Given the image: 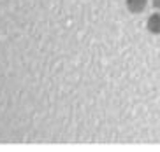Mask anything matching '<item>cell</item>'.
Masks as SVG:
<instances>
[{"label": "cell", "instance_id": "1", "mask_svg": "<svg viewBox=\"0 0 160 152\" xmlns=\"http://www.w3.org/2000/svg\"><path fill=\"white\" fill-rule=\"evenodd\" d=\"M150 4V0H125V7L132 14H142Z\"/></svg>", "mask_w": 160, "mask_h": 152}, {"label": "cell", "instance_id": "2", "mask_svg": "<svg viewBox=\"0 0 160 152\" xmlns=\"http://www.w3.org/2000/svg\"><path fill=\"white\" fill-rule=\"evenodd\" d=\"M146 30L151 35H160V11L148 16V19H146Z\"/></svg>", "mask_w": 160, "mask_h": 152}, {"label": "cell", "instance_id": "3", "mask_svg": "<svg viewBox=\"0 0 160 152\" xmlns=\"http://www.w3.org/2000/svg\"><path fill=\"white\" fill-rule=\"evenodd\" d=\"M151 5H153L157 11H160V0H151Z\"/></svg>", "mask_w": 160, "mask_h": 152}]
</instances>
